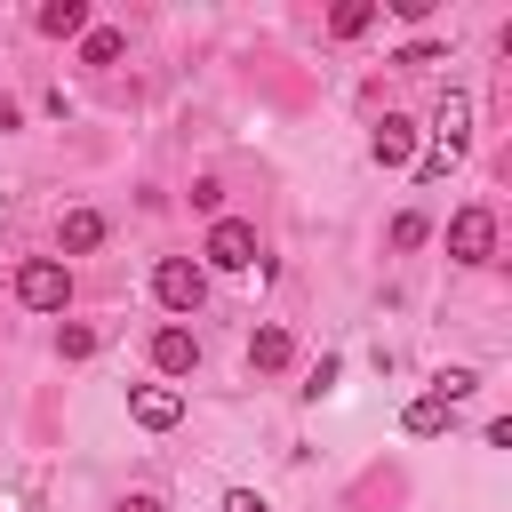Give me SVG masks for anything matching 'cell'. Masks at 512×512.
I'll use <instances>...</instances> for the list:
<instances>
[{
	"label": "cell",
	"instance_id": "cell-1",
	"mask_svg": "<svg viewBox=\"0 0 512 512\" xmlns=\"http://www.w3.org/2000/svg\"><path fill=\"white\" fill-rule=\"evenodd\" d=\"M16 304H24V312H64V304H72V272H64V256H32V264L16 272Z\"/></svg>",
	"mask_w": 512,
	"mask_h": 512
},
{
	"label": "cell",
	"instance_id": "cell-2",
	"mask_svg": "<svg viewBox=\"0 0 512 512\" xmlns=\"http://www.w3.org/2000/svg\"><path fill=\"white\" fill-rule=\"evenodd\" d=\"M152 296H160L168 312H200V296H208V272H200L192 256H160V264H152Z\"/></svg>",
	"mask_w": 512,
	"mask_h": 512
},
{
	"label": "cell",
	"instance_id": "cell-3",
	"mask_svg": "<svg viewBox=\"0 0 512 512\" xmlns=\"http://www.w3.org/2000/svg\"><path fill=\"white\" fill-rule=\"evenodd\" d=\"M200 256H208L216 272H248V264H256L264 248H256V224H240V216H216V224H208V248H200Z\"/></svg>",
	"mask_w": 512,
	"mask_h": 512
},
{
	"label": "cell",
	"instance_id": "cell-4",
	"mask_svg": "<svg viewBox=\"0 0 512 512\" xmlns=\"http://www.w3.org/2000/svg\"><path fill=\"white\" fill-rule=\"evenodd\" d=\"M448 256L456 264H488L496 256V216L488 208H456L448 216Z\"/></svg>",
	"mask_w": 512,
	"mask_h": 512
},
{
	"label": "cell",
	"instance_id": "cell-5",
	"mask_svg": "<svg viewBox=\"0 0 512 512\" xmlns=\"http://www.w3.org/2000/svg\"><path fill=\"white\" fill-rule=\"evenodd\" d=\"M152 368H160V376H192V368H200V336L176 328V320L152 328Z\"/></svg>",
	"mask_w": 512,
	"mask_h": 512
},
{
	"label": "cell",
	"instance_id": "cell-6",
	"mask_svg": "<svg viewBox=\"0 0 512 512\" xmlns=\"http://www.w3.org/2000/svg\"><path fill=\"white\" fill-rule=\"evenodd\" d=\"M128 416H136L144 432H168V424L184 416V400H176L168 384H136V392H128Z\"/></svg>",
	"mask_w": 512,
	"mask_h": 512
},
{
	"label": "cell",
	"instance_id": "cell-7",
	"mask_svg": "<svg viewBox=\"0 0 512 512\" xmlns=\"http://www.w3.org/2000/svg\"><path fill=\"white\" fill-rule=\"evenodd\" d=\"M368 152H376V168H400V160L416 152V120L384 112V120H376V136H368Z\"/></svg>",
	"mask_w": 512,
	"mask_h": 512
},
{
	"label": "cell",
	"instance_id": "cell-8",
	"mask_svg": "<svg viewBox=\"0 0 512 512\" xmlns=\"http://www.w3.org/2000/svg\"><path fill=\"white\" fill-rule=\"evenodd\" d=\"M48 40H80L88 32V0H40V16H32Z\"/></svg>",
	"mask_w": 512,
	"mask_h": 512
},
{
	"label": "cell",
	"instance_id": "cell-9",
	"mask_svg": "<svg viewBox=\"0 0 512 512\" xmlns=\"http://www.w3.org/2000/svg\"><path fill=\"white\" fill-rule=\"evenodd\" d=\"M56 240H64V256H88V248H104V216H96V208H64Z\"/></svg>",
	"mask_w": 512,
	"mask_h": 512
},
{
	"label": "cell",
	"instance_id": "cell-10",
	"mask_svg": "<svg viewBox=\"0 0 512 512\" xmlns=\"http://www.w3.org/2000/svg\"><path fill=\"white\" fill-rule=\"evenodd\" d=\"M288 352H296V344H288V328H256V336H248V368H256V376H280V368H288Z\"/></svg>",
	"mask_w": 512,
	"mask_h": 512
},
{
	"label": "cell",
	"instance_id": "cell-11",
	"mask_svg": "<svg viewBox=\"0 0 512 512\" xmlns=\"http://www.w3.org/2000/svg\"><path fill=\"white\" fill-rule=\"evenodd\" d=\"M472 136V96H440V152H464Z\"/></svg>",
	"mask_w": 512,
	"mask_h": 512
},
{
	"label": "cell",
	"instance_id": "cell-12",
	"mask_svg": "<svg viewBox=\"0 0 512 512\" xmlns=\"http://www.w3.org/2000/svg\"><path fill=\"white\" fill-rule=\"evenodd\" d=\"M120 56H128V40H120L112 24H88V32H80V64H120Z\"/></svg>",
	"mask_w": 512,
	"mask_h": 512
},
{
	"label": "cell",
	"instance_id": "cell-13",
	"mask_svg": "<svg viewBox=\"0 0 512 512\" xmlns=\"http://www.w3.org/2000/svg\"><path fill=\"white\" fill-rule=\"evenodd\" d=\"M368 24H376V0H336V16H328V32H336V40H360Z\"/></svg>",
	"mask_w": 512,
	"mask_h": 512
},
{
	"label": "cell",
	"instance_id": "cell-14",
	"mask_svg": "<svg viewBox=\"0 0 512 512\" xmlns=\"http://www.w3.org/2000/svg\"><path fill=\"white\" fill-rule=\"evenodd\" d=\"M400 424H408L416 440H432V432H448V400H432V392H424V400H408V416H400Z\"/></svg>",
	"mask_w": 512,
	"mask_h": 512
},
{
	"label": "cell",
	"instance_id": "cell-15",
	"mask_svg": "<svg viewBox=\"0 0 512 512\" xmlns=\"http://www.w3.org/2000/svg\"><path fill=\"white\" fill-rule=\"evenodd\" d=\"M56 352H64V360H96V328H88V320H64V328H56Z\"/></svg>",
	"mask_w": 512,
	"mask_h": 512
},
{
	"label": "cell",
	"instance_id": "cell-16",
	"mask_svg": "<svg viewBox=\"0 0 512 512\" xmlns=\"http://www.w3.org/2000/svg\"><path fill=\"white\" fill-rule=\"evenodd\" d=\"M472 392H480V376H472V368H440V376H432V400H448V408H456V400H472Z\"/></svg>",
	"mask_w": 512,
	"mask_h": 512
},
{
	"label": "cell",
	"instance_id": "cell-17",
	"mask_svg": "<svg viewBox=\"0 0 512 512\" xmlns=\"http://www.w3.org/2000/svg\"><path fill=\"white\" fill-rule=\"evenodd\" d=\"M424 240H432V224H424L416 208H408V216H392V248H424Z\"/></svg>",
	"mask_w": 512,
	"mask_h": 512
},
{
	"label": "cell",
	"instance_id": "cell-18",
	"mask_svg": "<svg viewBox=\"0 0 512 512\" xmlns=\"http://www.w3.org/2000/svg\"><path fill=\"white\" fill-rule=\"evenodd\" d=\"M392 64H408V72H416V64H440V40H408Z\"/></svg>",
	"mask_w": 512,
	"mask_h": 512
},
{
	"label": "cell",
	"instance_id": "cell-19",
	"mask_svg": "<svg viewBox=\"0 0 512 512\" xmlns=\"http://www.w3.org/2000/svg\"><path fill=\"white\" fill-rule=\"evenodd\" d=\"M216 200H224V184H216V176H200V184H192V208H200V216H216Z\"/></svg>",
	"mask_w": 512,
	"mask_h": 512
},
{
	"label": "cell",
	"instance_id": "cell-20",
	"mask_svg": "<svg viewBox=\"0 0 512 512\" xmlns=\"http://www.w3.org/2000/svg\"><path fill=\"white\" fill-rule=\"evenodd\" d=\"M224 512H272V504H264L256 488H232V496H224Z\"/></svg>",
	"mask_w": 512,
	"mask_h": 512
},
{
	"label": "cell",
	"instance_id": "cell-21",
	"mask_svg": "<svg viewBox=\"0 0 512 512\" xmlns=\"http://www.w3.org/2000/svg\"><path fill=\"white\" fill-rule=\"evenodd\" d=\"M112 512H168V504H160V496H120Z\"/></svg>",
	"mask_w": 512,
	"mask_h": 512
},
{
	"label": "cell",
	"instance_id": "cell-22",
	"mask_svg": "<svg viewBox=\"0 0 512 512\" xmlns=\"http://www.w3.org/2000/svg\"><path fill=\"white\" fill-rule=\"evenodd\" d=\"M8 128H24V112H16L8 96H0V136H8Z\"/></svg>",
	"mask_w": 512,
	"mask_h": 512
},
{
	"label": "cell",
	"instance_id": "cell-23",
	"mask_svg": "<svg viewBox=\"0 0 512 512\" xmlns=\"http://www.w3.org/2000/svg\"><path fill=\"white\" fill-rule=\"evenodd\" d=\"M0 208H8V192H0Z\"/></svg>",
	"mask_w": 512,
	"mask_h": 512
}]
</instances>
